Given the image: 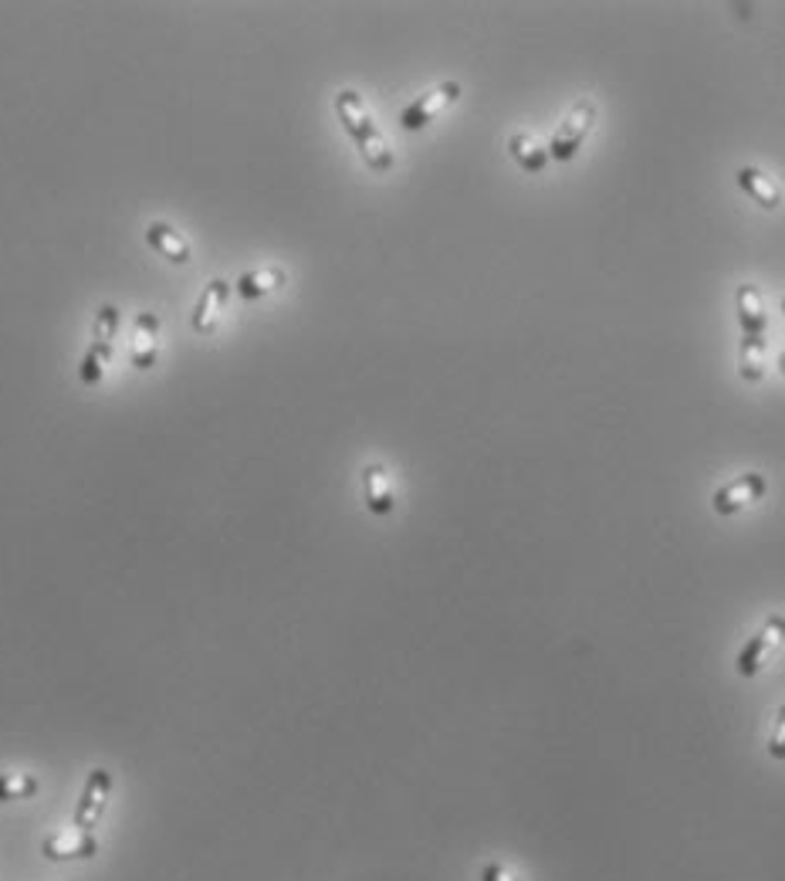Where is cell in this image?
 I'll list each match as a JSON object with an SVG mask.
<instances>
[{"label":"cell","instance_id":"obj_1","mask_svg":"<svg viewBox=\"0 0 785 881\" xmlns=\"http://www.w3.org/2000/svg\"><path fill=\"white\" fill-rule=\"evenodd\" d=\"M335 116H339L346 136L356 143L363 163L373 170V174H386L393 170V163H397V156H393L386 136L379 133V126L373 123L369 116V108L363 102V95L356 89H343V92H335Z\"/></svg>","mask_w":785,"mask_h":881},{"label":"cell","instance_id":"obj_2","mask_svg":"<svg viewBox=\"0 0 785 881\" xmlns=\"http://www.w3.org/2000/svg\"><path fill=\"white\" fill-rule=\"evenodd\" d=\"M596 120H599V105L593 99H579L569 108V116L558 123L555 133L548 136V146H545L548 149V159H555V163H573L579 156L583 143H586V136L593 133Z\"/></svg>","mask_w":785,"mask_h":881},{"label":"cell","instance_id":"obj_3","mask_svg":"<svg viewBox=\"0 0 785 881\" xmlns=\"http://www.w3.org/2000/svg\"><path fill=\"white\" fill-rule=\"evenodd\" d=\"M785 644V614H772L765 618V624L742 644L739 657H735V672L742 678H755L765 665L768 657Z\"/></svg>","mask_w":785,"mask_h":881},{"label":"cell","instance_id":"obj_4","mask_svg":"<svg viewBox=\"0 0 785 881\" xmlns=\"http://www.w3.org/2000/svg\"><path fill=\"white\" fill-rule=\"evenodd\" d=\"M765 491H768V478L762 471H745V475H735V478L721 481L711 491V509L718 516H735V512L762 502Z\"/></svg>","mask_w":785,"mask_h":881},{"label":"cell","instance_id":"obj_5","mask_svg":"<svg viewBox=\"0 0 785 881\" xmlns=\"http://www.w3.org/2000/svg\"><path fill=\"white\" fill-rule=\"evenodd\" d=\"M461 99V82H454V79H447V82H440V85H433V89H427L423 95H417L410 105H404V113H400V129H407V133H420V129H427L447 105H454Z\"/></svg>","mask_w":785,"mask_h":881},{"label":"cell","instance_id":"obj_6","mask_svg":"<svg viewBox=\"0 0 785 881\" xmlns=\"http://www.w3.org/2000/svg\"><path fill=\"white\" fill-rule=\"evenodd\" d=\"M108 794H112V774L105 766H95L85 787H82V797L75 804V813H72V828L75 831H85V835H95L98 820L105 813V804H108Z\"/></svg>","mask_w":785,"mask_h":881},{"label":"cell","instance_id":"obj_7","mask_svg":"<svg viewBox=\"0 0 785 881\" xmlns=\"http://www.w3.org/2000/svg\"><path fill=\"white\" fill-rule=\"evenodd\" d=\"M41 854L48 861H85V858H95L98 854V838L95 835H85V831H62V835H51L41 841Z\"/></svg>","mask_w":785,"mask_h":881},{"label":"cell","instance_id":"obj_8","mask_svg":"<svg viewBox=\"0 0 785 881\" xmlns=\"http://www.w3.org/2000/svg\"><path fill=\"white\" fill-rule=\"evenodd\" d=\"M363 499H366V509L373 516H389L397 509V491H393V478L386 471V465L373 462L363 468Z\"/></svg>","mask_w":785,"mask_h":881},{"label":"cell","instance_id":"obj_9","mask_svg":"<svg viewBox=\"0 0 785 881\" xmlns=\"http://www.w3.org/2000/svg\"><path fill=\"white\" fill-rule=\"evenodd\" d=\"M735 312L745 340H765L768 336V312L762 302V292L755 286H739L735 292Z\"/></svg>","mask_w":785,"mask_h":881},{"label":"cell","instance_id":"obj_10","mask_svg":"<svg viewBox=\"0 0 785 881\" xmlns=\"http://www.w3.org/2000/svg\"><path fill=\"white\" fill-rule=\"evenodd\" d=\"M156 336H159V319H156V312H139L136 322H133V340H129V363L136 370L156 366V356H159Z\"/></svg>","mask_w":785,"mask_h":881},{"label":"cell","instance_id":"obj_11","mask_svg":"<svg viewBox=\"0 0 785 881\" xmlns=\"http://www.w3.org/2000/svg\"><path fill=\"white\" fill-rule=\"evenodd\" d=\"M228 296H231V282H223V279H213V282L203 286V292H200V299L193 305V329H197V333H203V336L213 333Z\"/></svg>","mask_w":785,"mask_h":881},{"label":"cell","instance_id":"obj_12","mask_svg":"<svg viewBox=\"0 0 785 881\" xmlns=\"http://www.w3.org/2000/svg\"><path fill=\"white\" fill-rule=\"evenodd\" d=\"M735 184H739V190H742L752 204H758L762 210H778V204H782V187H778L765 170H758V167H742V170L735 174Z\"/></svg>","mask_w":785,"mask_h":881},{"label":"cell","instance_id":"obj_13","mask_svg":"<svg viewBox=\"0 0 785 881\" xmlns=\"http://www.w3.org/2000/svg\"><path fill=\"white\" fill-rule=\"evenodd\" d=\"M146 245L153 251H159L166 261H174V265H187L193 258L190 245L170 228V225H163V220H153V225L146 228Z\"/></svg>","mask_w":785,"mask_h":881},{"label":"cell","instance_id":"obj_14","mask_svg":"<svg viewBox=\"0 0 785 881\" xmlns=\"http://www.w3.org/2000/svg\"><path fill=\"white\" fill-rule=\"evenodd\" d=\"M282 286H285V271H282V268H274V265H268V268H254V271H244L241 279L234 282L238 296L248 299V302L264 299V296H271L274 289H282Z\"/></svg>","mask_w":785,"mask_h":881},{"label":"cell","instance_id":"obj_15","mask_svg":"<svg viewBox=\"0 0 785 881\" xmlns=\"http://www.w3.org/2000/svg\"><path fill=\"white\" fill-rule=\"evenodd\" d=\"M509 153L525 174H542L548 167V149L532 136V133H512L509 136Z\"/></svg>","mask_w":785,"mask_h":881},{"label":"cell","instance_id":"obj_16","mask_svg":"<svg viewBox=\"0 0 785 881\" xmlns=\"http://www.w3.org/2000/svg\"><path fill=\"white\" fill-rule=\"evenodd\" d=\"M765 343L768 340H745L739 343V376L745 383H758L765 376Z\"/></svg>","mask_w":785,"mask_h":881},{"label":"cell","instance_id":"obj_17","mask_svg":"<svg viewBox=\"0 0 785 881\" xmlns=\"http://www.w3.org/2000/svg\"><path fill=\"white\" fill-rule=\"evenodd\" d=\"M108 360H112V343H95L92 340L88 350H85V356H82V363H78V380L85 383V387H95V383H102Z\"/></svg>","mask_w":785,"mask_h":881},{"label":"cell","instance_id":"obj_18","mask_svg":"<svg viewBox=\"0 0 785 881\" xmlns=\"http://www.w3.org/2000/svg\"><path fill=\"white\" fill-rule=\"evenodd\" d=\"M38 790H41V784L31 774H0V804L31 800Z\"/></svg>","mask_w":785,"mask_h":881},{"label":"cell","instance_id":"obj_19","mask_svg":"<svg viewBox=\"0 0 785 881\" xmlns=\"http://www.w3.org/2000/svg\"><path fill=\"white\" fill-rule=\"evenodd\" d=\"M116 329H119V309L116 305H98L95 325H92V340L95 343H116Z\"/></svg>","mask_w":785,"mask_h":881},{"label":"cell","instance_id":"obj_20","mask_svg":"<svg viewBox=\"0 0 785 881\" xmlns=\"http://www.w3.org/2000/svg\"><path fill=\"white\" fill-rule=\"evenodd\" d=\"M768 756L785 759V705H778V712H775V726L768 736Z\"/></svg>","mask_w":785,"mask_h":881},{"label":"cell","instance_id":"obj_21","mask_svg":"<svg viewBox=\"0 0 785 881\" xmlns=\"http://www.w3.org/2000/svg\"><path fill=\"white\" fill-rule=\"evenodd\" d=\"M481 881H522V878L512 874L509 868L498 864V861H484V864H481Z\"/></svg>","mask_w":785,"mask_h":881},{"label":"cell","instance_id":"obj_22","mask_svg":"<svg viewBox=\"0 0 785 881\" xmlns=\"http://www.w3.org/2000/svg\"><path fill=\"white\" fill-rule=\"evenodd\" d=\"M775 366H778V373H782V376H785V350H782V353H778V360H775Z\"/></svg>","mask_w":785,"mask_h":881},{"label":"cell","instance_id":"obj_23","mask_svg":"<svg viewBox=\"0 0 785 881\" xmlns=\"http://www.w3.org/2000/svg\"><path fill=\"white\" fill-rule=\"evenodd\" d=\"M778 309H782V315H785V296H782V302H778Z\"/></svg>","mask_w":785,"mask_h":881}]
</instances>
